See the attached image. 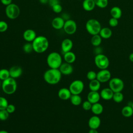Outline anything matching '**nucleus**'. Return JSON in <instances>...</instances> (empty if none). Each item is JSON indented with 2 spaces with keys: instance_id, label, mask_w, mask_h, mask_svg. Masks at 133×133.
<instances>
[{
  "instance_id": "a18cd8bd",
  "label": "nucleus",
  "mask_w": 133,
  "mask_h": 133,
  "mask_svg": "<svg viewBox=\"0 0 133 133\" xmlns=\"http://www.w3.org/2000/svg\"><path fill=\"white\" fill-rule=\"evenodd\" d=\"M129 60H130L131 62H133V52L131 53V54L129 55Z\"/></svg>"
},
{
  "instance_id": "4c0bfd02",
  "label": "nucleus",
  "mask_w": 133,
  "mask_h": 133,
  "mask_svg": "<svg viewBox=\"0 0 133 133\" xmlns=\"http://www.w3.org/2000/svg\"><path fill=\"white\" fill-rule=\"evenodd\" d=\"M7 23L3 20L0 21V32H4L8 29Z\"/></svg>"
},
{
  "instance_id": "603ef678",
  "label": "nucleus",
  "mask_w": 133,
  "mask_h": 133,
  "mask_svg": "<svg viewBox=\"0 0 133 133\" xmlns=\"http://www.w3.org/2000/svg\"><path fill=\"white\" fill-rule=\"evenodd\" d=\"M132 88H133V83H132Z\"/></svg>"
},
{
  "instance_id": "7ed1b4c3",
  "label": "nucleus",
  "mask_w": 133,
  "mask_h": 133,
  "mask_svg": "<svg viewBox=\"0 0 133 133\" xmlns=\"http://www.w3.org/2000/svg\"><path fill=\"white\" fill-rule=\"evenodd\" d=\"M47 63L51 69H59L62 63V59L60 54L57 52H50L47 57Z\"/></svg>"
},
{
  "instance_id": "393cba45",
  "label": "nucleus",
  "mask_w": 133,
  "mask_h": 133,
  "mask_svg": "<svg viewBox=\"0 0 133 133\" xmlns=\"http://www.w3.org/2000/svg\"><path fill=\"white\" fill-rule=\"evenodd\" d=\"M100 87L101 83L97 79L90 81L89 83V88L90 91H98Z\"/></svg>"
},
{
  "instance_id": "a878e982",
  "label": "nucleus",
  "mask_w": 133,
  "mask_h": 133,
  "mask_svg": "<svg viewBox=\"0 0 133 133\" xmlns=\"http://www.w3.org/2000/svg\"><path fill=\"white\" fill-rule=\"evenodd\" d=\"M110 14L113 18L116 19H119L122 15V11L121 9L117 6H114L111 8L110 10Z\"/></svg>"
},
{
  "instance_id": "20e7f679",
  "label": "nucleus",
  "mask_w": 133,
  "mask_h": 133,
  "mask_svg": "<svg viewBox=\"0 0 133 133\" xmlns=\"http://www.w3.org/2000/svg\"><path fill=\"white\" fill-rule=\"evenodd\" d=\"M1 87L4 92L7 95H12L17 90V83L15 78L10 77L2 81Z\"/></svg>"
},
{
  "instance_id": "5701e85b",
  "label": "nucleus",
  "mask_w": 133,
  "mask_h": 133,
  "mask_svg": "<svg viewBox=\"0 0 133 133\" xmlns=\"http://www.w3.org/2000/svg\"><path fill=\"white\" fill-rule=\"evenodd\" d=\"M63 59L65 62L72 64L76 60V55L73 52L70 51L64 54Z\"/></svg>"
},
{
  "instance_id": "aec40b11",
  "label": "nucleus",
  "mask_w": 133,
  "mask_h": 133,
  "mask_svg": "<svg viewBox=\"0 0 133 133\" xmlns=\"http://www.w3.org/2000/svg\"><path fill=\"white\" fill-rule=\"evenodd\" d=\"M87 100L92 104L99 102L101 97L98 91H90L87 95Z\"/></svg>"
},
{
  "instance_id": "2eb2a0df",
  "label": "nucleus",
  "mask_w": 133,
  "mask_h": 133,
  "mask_svg": "<svg viewBox=\"0 0 133 133\" xmlns=\"http://www.w3.org/2000/svg\"><path fill=\"white\" fill-rule=\"evenodd\" d=\"M35 31L32 29H27L23 33V37L27 42H32L36 37Z\"/></svg>"
},
{
  "instance_id": "2f4dec72",
  "label": "nucleus",
  "mask_w": 133,
  "mask_h": 133,
  "mask_svg": "<svg viewBox=\"0 0 133 133\" xmlns=\"http://www.w3.org/2000/svg\"><path fill=\"white\" fill-rule=\"evenodd\" d=\"M23 50L25 53L27 54H30L33 51H34L32 43L27 42L25 44H24L23 46Z\"/></svg>"
},
{
  "instance_id": "bb28decb",
  "label": "nucleus",
  "mask_w": 133,
  "mask_h": 133,
  "mask_svg": "<svg viewBox=\"0 0 133 133\" xmlns=\"http://www.w3.org/2000/svg\"><path fill=\"white\" fill-rule=\"evenodd\" d=\"M121 112L123 116L125 117H129L133 115V109L131 105H127L122 108Z\"/></svg>"
},
{
  "instance_id": "ea45409f",
  "label": "nucleus",
  "mask_w": 133,
  "mask_h": 133,
  "mask_svg": "<svg viewBox=\"0 0 133 133\" xmlns=\"http://www.w3.org/2000/svg\"><path fill=\"white\" fill-rule=\"evenodd\" d=\"M109 25L111 26H112V27H115L118 24V19H116L115 18L112 17L110 19V20L109 21Z\"/></svg>"
},
{
  "instance_id": "6e6552de",
  "label": "nucleus",
  "mask_w": 133,
  "mask_h": 133,
  "mask_svg": "<svg viewBox=\"0 0 133 133\" xmlns=\"http://www.w3.org/2000/svg\"><path fill=\"white\" fill-rule=\"evenodd\" d=\"M109 88L114 92H122L124 87L123 81L118 77H113L109 81Z\"/></svg>"
},
{
  "instance_id": "f704fd0d",
  "label": "nucleus",
  "mask_w": 133,
  "mask_h": 133,
  "mask_svg": "<svg viewBox=\"0 0 133 133\" xmlns=\"http://www.w3.org/2000/svg\"><path fill=\"white\" fill-rule=\"evenodd\" d=\"M9 113L7 111L6 109L0 110V120L6 121L9 117Z\"/></svg>"
},
{
  "instance_id": "ddd939ff",
  "label": "nucleus",
  "mask_w": 133,
  "mask_h": 133,
  "mask_svg": "<svg viewBox=\"0 0 133 133\" xmlns=\"http://www.w3.org/2000/svg\"><path fill=\"white\" fill-rule=\"evenodd\" d=\"M62 74L68 75L71 74L73 72V67L71 64L67 62H62L59 68Z\"/></svg>"
},
{
  "instance_id": "423d86ee",
  "label": "nucleus",
  "mask_w": 133,
  "mask_h": 133,
  "mask_svg": "<svg viewBox=\"0 0 133 133\" xmlns=\"http://www.w3.org/2000/svg\"><path fill=\"white\" fill-rule=\"evenodd\" d=\"M94 62L96 66L100 70L108 69L110 64L109 58L102 54H97L95 56Z\"/></svg>"
},
{
  "instance_id": "72a5a7b5",
  "label": "nucleus",
  "mask_w": 133,
  "mask_h": 133,
  "mask_svg": "<svg viewBox=\"0 0 133 133\" xmlns=\"http://www.w3.org/2000/svg\"><path fill=\"white\" fill-rule=\"evenodd\" d=\"M8 105L7 100L5 97L0 96V110L6 109Z\"/></svg>"
},
{
  "instance_id": "a211bd4d",
  "label": "nucleus",
  "mask_w": 133,
  "mask_h": 133,
  "mask_svg": "<svg viewBox=\"0 0 133 133\" xmlns=\"http://www.w3.org/2000/svg\"><path fill=\"white\" fill-rule=\"evenodd\" d=\"M73 43L72 41L69 38H65L63 39L61 43V50L64 54L66 52L71 51L73 48Z\"/></svg>"
},
{
  "instance_id": "49530a36",
  "label": "nucleus",
  "mask_w": 133,
  "mask_h": 133,
  "mask_svg": "<svg viewBox=\"0 0 133 133\" xmlns=\"http://www.w3.org/2000/svg\"><path fill=\"white\" fill-rule=\"evenodd\" d=\"M39 1L41 3H42L43 4H46L47 3H48L49 0H39Z\"/></svg>"
},
{
  "instance_id": "8fccbe9b",
  "label": "nucleus",
  "mask_w": 133,
  "mask_h": 133,
  "mask_svg": "<svg viewBox=\"0 0 133 133\" xmlns=\"http://www.w3.org/2000/svg\"><path fill=\"white\" fill-rule=\"evenodd\" d=\"M2 86V83H1V80H0V87Z\"/></svg>"
},
{
  "instance_id": "473e14b6",
  "label": "nucleus",
  "mask_w": 133,
  "mask_h": 133,
  "mask_svg": "<svg viewBox=\"0 0 133 133\" xmlns=\"http://www.w3.org/2000/svg\"><path fill=\"white\" fill-rule=\"evenodd\" d=\"M96 6L101 8H105L108 5V0H94Z\"/></svg>"
},
{
  "instance_id": "f257e3e1",
  "label": "nucleus",
  "mask_w": 133,
  "mask_h": 133,
  "mask_svg": "<svg viewBox=\"0 0 133 133\" xmlns=\"http://www.w3.org/2000/svg\"><path fill=\"white\" fill-rule=\"evenodd\" d=\"M62 74L59 69L50 68L44 73L43 78L45 81L50 85L58 84L61 79Z\"/></svg>"
},
{
  "instance_id": "dca6fc26",
  "label": "nucleus",
  "mask_w": 133,
  "mask_h": 133,
  "mask_svg": "<svg viewBox=\"0 0 133 133\" xmlns=\"http://www.w3.org/2000/svg\"><path fill=\"white\" fill-rule=\"evenodd\" d=\"M72 94L69 88H61L58 92V97L63 100H67L70 99Z\"/></svg>"
},
{
  "instance_id": "79ce46f5",
  "label": "nucleus",
  "mask_w": 133,
  "mask_h": 133,
  "mask_svg": "<svg viewBox=\"0 0 133 133\" xmlns=\"http://www.w3.org/2000/svg\"><path fill=\"white\" fill-rule=\"evenodd\" d=\"M48 3H49V5L52 7L53 6H54L56 4H60V2H59V0H49Z\"/></svg>"
},
{
  "instance_id": "c85d7f7f",
  "label": "nucleus",
  "mask_w": 133,
  "mask_h": 133,
  "mask_svg": "<svg viewBox=\"0 0 133 133\" xmlns=\"http://www.w3.org/2000/svg\"><path fill=\"white\" fill-rule=\"evenodd\" d=\"M90 42L94 46L98 47L101 44L102 42V37L99 34L92 35Z\"/></svg>"
},
{
  "instance_id": "c9c22d12",
  "label": "nucleus",
  "mask_w": 133,
  "mask_h": 133,
  "mask_svg": "<svg viewBox=\"0 0 133 133\" xmlns=\"http://www.w3.org/2000/svg\"><path fill=\"white\" fill-rule=\"evenodd\" d=\"M86 77L90 81L95 79L97 78V73L94 71H89L87 72Z\"/></svg>"
},
{
  "instance_id": "4468645a",
  "label": "nucleus",
  "mask_w": 133,
  "mask_h": 133,
  "mask_svg": "<svg viewBox=\"0 0 133 133\" xmlns=\"http://www.w3.org/2000/svg\"><path fill=\"white\" fill-rule=\"evenodd\" d=\"M10 77L13 78H17L19 77L22 74L23 71L21 66L18 65H14L11 66L9 70Z\"/></svg>"
},
{
  "instance_id": "c03bdc74",
  "label": "nucleus",
  "mask_w": 133,
  "mask_h": 133,
  "mask_svg": "<svg viewBox=\"0 0 133 133\" xmlns=\"http://www.w3.org/2000/svg\"><path fill=\"white\" fill-rule=\"evenodd\" d=\"M88 133H99L97 129H90Z\"/></svg>"
},
{
  "instance_id": "4be33fe9",
  "label": "nucleus",
  "mask_w": 133,
  "mask_h": 133,
  "mask_svg": "<svg viewBox=\"0 0 133 133\" xmlns=\"http://www.w3.org/2000/svg\"><path fill=\"white\" fill-rule=\"evenodd\" d=\"M90 110L95 115H98L99 114H101L103 112V107L99 102H97L96 103H94L92 104V107Z\"/></svg>"
},
{
  "instance_id": "09e8293b",
  "label": "nucleus",
  "mask_w": 133,
  "mask_h": 133,
  "mask_svg": "<svg viewBox=\"0 0 133 133\" xmlns=\"http://www.w3.org/2000/svg\"><path fill=\"white\" fill-rule=\"evenodd\" d=\"M131 107H132V109H133V102H132V103H131Z\"/></svg>"
},
{
  "instance_id": "39448f33",
  "label": "nucleus",
  "mask_w": 133,
  "mask_h": 133,
  "mask_svg": "<svg viewBox=\"0 0 133 133\" xmlns=\"http://www.w3.org/2000/svg\"><path fill=\"white\" fill-rule=\"evenodd\" d=\"M87 31L91 35L99 34L101 29V26L100 22L95 19H89L85 25Z\"/></svg>"
},
{
  "instance_id": "9b49d317",
  "label": "nucleus",
  "mask_w": 133,
  "mask_h": 133,
  "mask_svg": "<svg viewBox=\"0 0 133 133\" xmlns=\"http://www.w3.org/2000/svg\"><path fill=\"white\" fill-rule=\"evenodd\" d=\"M111 78V74L109 70L107 69L100 70L97 73V78L101 83L109 82Z\"/></svg>"
},
{
  "instance_id": "f3484780",
  "label": "nucleus",
  "mask_w": 133,
  "mask_h": 133,
  "mask_svg": "<svg viewBox=\"0 0 133 133\" xmlns=\"http://www.w3.org/2000/svg\"><path fill=\"white\" fill-rule=\"evenodd\" d=\"M113 94L114 92L109 87L102 89L100 92L101 98L105 100H110L112 99Z\"/></svg>"
},
{
  "instance_id": "37998d69",
  "label": "nucleus",
  "mask_w": 133,
  "mask_h": 133,
  "mask_svg": "<svg viewBox=\"0 0 133 133\" xmlns=\"http://www.w3.org/2000/svg\"><path fill=\"white\" fill-rule=\"evenodd\" d=\"M1 2L2 4L6 6L12 3V0H1Z\"/></svg>"
},
{
  "instance_id": "412c9836",
  "label": "nucleus",
  "mask_w": 133,
  "mask_h": 133,
  "mask_svg": "<svg viewBox=\"0 0 133 133\" xmlns=\"http://www.w3.org/2000/svg\"><path fill=\"white\" fill-rule=\"evenodd\" d=\"M82 6L85 10L90 11L95 8L96 4L94 0H84Z\"/></svg>"
},
{
  "instance_id": "cd10ccee",
  "label": "nucleus",
  "mask_w": 133,
  "mask_h": 133,
  "mask_svg": "<svg viewBox=\"0 0 133 133\" xmlns=\"http://www.w3.org/2000/svg\"><path fill=\"white\" fill-rule=\"evenodd\" d=\"M71 103L75 106L79 105L82 102V99L79 95H72L70 98Z\"/></svg>"
},
{
  "instance_id": "f03ea898",
  "label": "nucleus",
  "mask_w": 133,
  "mask_h": 133,
  "mask_svg": "<svg viewBox=\"0 0 133 133\" xmlns=\"http://www.w3.org/2000/svg\"><path fill=\"white\" fill-rule=\"evenodd\" d=\"M33 50L35 52L41 54L46 51L49 47V42L44 36H37L32 42Z\"/></svg>"
},
{
  "instance_id": "e433bc0d",
  "label": "nucleus",
  "mask_w": 133,
  "mask_h": 133,
  "mask_svg": "<svg viewBox=\"0 0 133 133\" xmlns=\"http://www.w3.org/2000/svg\"><path fill=\"white\" fill-rule=\"evenodd\" d=\"M92 103H90L89 101L86 100L84 101L82 103V108L85 111H89L91 110L92 107Z\"/></svg>"
},
{
  "instance_id": "1a4fd4ad",
  "label": "nucleus",
  "mask_w": 133,
  "mask_h": 133,
  "mask_svg": "<svg viewBox=\"0 0 133 133\" xmlns=\"http://www.w3.org/2000/svg\"><path fill=\"white\" fill-rule=\"evenodd\" d=\"M84 88V84L82 81L76 79L73 81L70 85L69 89L72 95H80Z\"/></svg>"
},
{
  "instance_id": "6ab92c4d",
  "label": "nucleus",
  "mask_w": 133,
  "mask_h": 133,
  "mask_svg": "<svg viewBox=\"0 0 133 133\" xmlns=\"http://www.w3.org/2000/svg\"><path fill=\"white\" fill-rule=\"evenodd\" d=\"M65 20L61 17L54 18L51 21V25L55 29L60 30L63 28Z\"/></svg>"
},
{
  "instance_id": "de8ad7c7",
  "label": "nucleus",
  "mask_w": 133,
  "mask_h": 133,
  "mask_svg": "<svg viewBox=\"0 0 133 133\" xmlns=\"http://www.w3.org/2000/svg\"><path fill=\"white\" fill-rule=\"evenodd\" d=\"M0 133H9V132L6 130H0Z\"/></svg>"
},
{
  "instance_id": "f8f14e48",
  "label": "nucleus",
  "mask_w": 133,
  "mask_h": 133,
  "mask_svg": "<svg viewBox=\"0 0 133 133\" xmlns=\"http://www.w3.org/2000/svg\"><path fill=\"white\" fill-rule=\"evenodd\" d=\"M88 125L90 129H97L101 125V119L98 115H93L89 118Z\"/></svg>"
},
{
  "instance_id": "b1692460",
  "label": "nucleus",
  "mask_w": 133,
  "mask_h": 133,
  "mask_svg": "<svg viewBox=\"0 0 133 133\" xmlns=\"http://www.w3.org/2000/svg\"><path fill=\"white\" fill-rule=\"evenodd\" d=\"M99 34L100 35L102 38L108 39L111 37L112 35V31L110 28L105 27L101 28Z\"/></svg>"
},
{
  "instance_id": "3c124183",
  "label": "nucleus",
  "mask_w": 133,
  "mask_h": 133,
  "mask_svg": "<svg viewBox=\"0 0 133 133\" xmlns=\"http://www.w3.org/2000/svg\"><path fill=\"white\" fill-rule=\"evenodd\" d=\"M59 133H66V132H59Z\"/></svg>"
},
{
  "instance_id": "0eeeda50",
  "label": "nucleus",
  "mask_w": 133,
  "mask_h": 133,
  "mask_svg": "<svg viewBox=\"0 0 133 133\" xmlns=\"http://www.w3.org/2000/svg\"><path fill=\"white\" fill-rule=\"evenodd\" d=\"M20 10L19 6L14 3H11L6 6L5 8V14L6 16L10 19H15L20 15Z\"/></svg>"
},
{
  "instance_id": "c756f323",
  "label": "nucleus",
  "mask_w": 133,
  "mask_h": 133,
  "mask_svg": "<svg viewBox=\"0 0 133 133\" xmlns=\"http://www.w3.org/2000/svg\"><path fill=\"white\" fill-rule=\"evenodd\" d=\"M112 99L116 103H121L124 100V95L122 92H114Z\"/></svg>"
},
{
  "instance_id": "a19ab883",
  "label": "nucleus",
  "mask_w": 133,
  "mask_h": 133,
  "mask_svg": "<svg viewBox=\"0 0 133 133\" xmlns=\"http://www.w3.org/2000/svg\"><path fill=\"white\" fill-rule=\"evenodd\" d=\"M6 110L9 114L13 113L16 110V107H15V105H14L12 104H8Z\"/></svg>"
},
{
  "instance_id": "58836bf2",
  "label": "nucleus",
  "mask_w": 133,
  "mask_h": 133,
  "mask_svg": "<svg viewBox=\"0 0 133 133\" xmlns=\"http://www.w3.org/2000/svg\"><path fill=\"white\" fill-rule=\"evenodd\" d=\"M51 8H52L53 11L57 14L61 12L62 10V7L61 5H60V4H56V5L53 6Z\"/></svg>"
},
{
  "instance_id": "7c9ffc66",
  "label": "nucleus",
  "mask_w": 133,
  "mask_h": 133,
  "mask_svg": "<svg viewBox=\"0 0 133 133\" xmlns=\"http://www.w3.org/2000/svg\"><path fill=\"white\" fill-rule=\"evenodd\" d=\"M10 77L9 70L6 69H2L0 70V80L4 81Z\"/></svg>"
},
{
  "instance_id": "9d476101",
  "label": "nucleus",
  "mask_w": 133,
  "mask_h": 133,
  "mask_svg": "<svg viewBox=\"0 0 133 133\" xmlns=\"http://www.w3.org/2000/svg\"><path fill=\"white\" fill-rule=\"evenodd\" d=\"M63 30L69 35L74 34L77 30V24L75 21L72 19H68L65 21L63 26Z\"/></svg>"
}]
</instances>
